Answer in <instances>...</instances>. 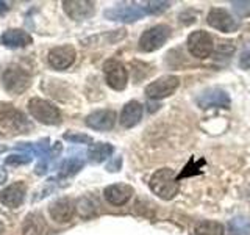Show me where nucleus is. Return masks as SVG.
<instances>
[{
	"label": "nucleus",
	"instance_id": "5",
	"mask_svg": "<svg viewBox=\"0 0 250 235\" xmlns=\"http://www.w3.org/2000/svg\"><path fill=\"white\" fill-rule=\"evenodd\" d=\"M170 27L166 24H160L152 28L146 30L139 38V50L143 52H155L160 47L166 44V41L170 36Z\"/></svg>",
	"mask_w": 250,
	"mask_h": 235
},
{
	"label": "nucleus",
	"instance_id": "25",
	"mask_svg": "<svg viewBox=\"0 0 250 235\" xmlns=\"http://www.w3.org/2000/svg\"><path fill=\"white\" fill-rule=\"evenodd\" d=\"M31 159H33V154L28 152V151H23L21 154H13V155L8 157V159H6V164H16V166H18V164L30 163Z\"/></svg>",
	"mask_w": 250,
	"mask_h": 235
},
{
	"label": "nucleus",
	"instance_id": "14",
	"mask_svg": "<svg viewBox=\"0 0 250 235\" xmlns=\"http://www.w3.org/2000/svg\"><path fill=\"white\" fill-rule=\"evenodd\" d=\"M84 124L94 130H111L116 124V113L113 110H97V112H92L91 115L86 116Z\"/></svg>",
	"mask_w": 250,
	"mask_h": 235
},
{
	"label": "nucleus",
	"instance_id": "15",
	"mask_svg": "<svg viewBox=\"0 0 250 235\" xmlns=\"http://www.w3.org/2000/svg\"><path fill=\"white\" fill-rule=\"evenodd\" d=\"M62 6L69 18L74 21L88 19L96 11V3L88 2V0H67V2H62Z\"/></svg>",
	"mask_w": 250,
	"mask_h": 235
},
{
	"label": "nucleus",
	"instance_id": "10",
	"mask_svg": "<svg viewBox=\"0 0 250 235\" xmlns=\"http://www.w3.org/2000/svg\"><path fill=\"white\" fill-rule=\"evenodd\" d=\"M75 49L72 46L64 44V46H58V47H53V49L49 52V65L57 69V70H64L67 68H70L74 65L75 61Z\"/></svg>",
	"mask_w": 250,
	"mask_h": 235
},
{
	"label": "nucleus",
	"instance_id": "31",
	"mask_svg": "<svg viewBox=\"0 0 250 235\" xmlns=\"http://www.w3.org/2000/svg\"><path fill=\"white\" fill-rule=\"evenodd\" d=\"M5 180H6V171L2 166H0V185H2Z\"/></svg>",
	"mask_w": 250,
	"mask_h": 235
},
{
	"label": "nucleus",
	"instance_id": "7",
	"mask_svg": "<svg viewBox=\"0 0 250 235\" xmlns=\"http://www.w3.org/2000/svg\"><path fill=\"white\" fill-rule=\"evenodd\" d=\"M178 86H180V78L177 75H163L160 78H156L150 85H147L146 94L148 99L158 100L172 96L177 91Z\"/></svg>",
	"mask_w": 250,
	"mask_h": 235
},
{
	"label": "nucleus",
	"instance_id": "20",
	"mask_svg": "<svg viewBox=\"0 0 250 235\" xmlns=\"http://www.w3.org/2000/svg\"><path fill=\"white\" fill-rule=\"evenodd\" d=\"M113 152H114V147L111 144L96 143V144H91L88 151V159L92 163H102V162H105L108 157H111Z\"/></svg>",
	"mask_w": 250,
	"mask_h": 235
},
{
	"label": "nucleus",
	"instance_id": "12",
	"mask_svg": "<svg viewBox=\"0 0 250 235\" xmlns=\"http://www.w3.org/2000/svg\"><path fill=\"white\" fill-rule=\"evenodd\" d=\"M197 105L203 110L207 108H229L230 97L221 88H209L197 97Z\"/></svg>",
	"mask_w": 250,
	"mask_h": 235
},
{
	"label": "nucleus",
	"instance_id": "13",
	"mask_svg": "<svg viewBox=\"0 0 250 235\" xmlns=\"http://www.w3.org/2000/svg\"><path fill=\"white\" fill-rule=\"evenodd\" d=\"M27 194V187L23 182H16L5 187L2 191H0V202L3 204L5 207L16 209L21 207L23 199H25Z\"/></svg>",
	"mask_w": 250,
	"mask_h": 235
},
{
	"label": "nucleus",
	"instance_id": "16",
	"mask_svg": "<svg viewBox=\"0 0 250 235\" xmlns=\"http://www.w3.org/2000/svg\"><path fill=\"white\" fill-rule=\"evenodd\" d=\"M104 196L111 206H125L133 196V187L128 184H113L105 188Z\"/></svg>",
	"mask_w": 250,
	"mask_h": 235
},
{
	"label": "nucleus",
	"instance_id": "21",
	"mask_svg": "<svg viewBox=\"0 0 250 235\" xmlns=\"http://www.w3.org/2000/svg\"><path fill=\"white\" fill-rule=\"evenodd\" d=\"M45 229L42 215L39 213H33L27 216L25 223H23V235H42Z\"/></svg>",
	"mask_w": 250,
	"mask_h": 235
},
{
	"label": "nucleus",
	"instance_id": "32",
	"mask_svg": "<svg viewBox=\"0 0 250 235\" xmlns=\"http://www.w3.org/2000/svg\"><path fill=\"white\" fill-rule=\"evenodd\" d=\"M6 10V3L5 2H0V11H5Z\"/></svg>",
	"mask_w": 250,
	"mask_h": 235
},
{
	"label": "nucleus",
	"instance_id": "19",
	"mask_svg": "<svg viewBox=\"0 0 250 235\" xmlns=\"http://www.w3.org/2000/svg\"><path fill=\"white\" fill-rule=\"evenodd\" d=\"M49 212H50V216L55 223H60V224L69 223L74 216V204L70 199L62 198V199L55 201L50 206Z\"/></svg>",
	"mask_w": 250,
	"mask_h": 235
},
{
	"label": "nucleus",
	"instance_id": "6",
	"mask_svg": "<svg viewBox=\"0 0 250 235\" xmlns=\"http://www.w3.org/2000/svg\"><path fill=\"white\" fill-rule=\"evenodd\" d=\"M0 124L14 133H25L31 129V124L28 122L25 115L11 105H3V108L0 110Z\"/></svg>",
	"mask_w": 250,
	"mask_h": 235
},
{
	"label": "nucleus",
	"instance_id": "29",
	"mask_svg": "<svg viewBox=\"0 0 250 235\" xmlns=\"http://www.w3.org/2000/svg\"><path fill=\"white\" fill-rule=\"evenodd\" d=\"M239 66L249 69L250 68V44L247 47H244V50L241 53V58H239Z\"/></svg>",
	"mask_w": 250,
	"mask_h": 235
},
{
	"label": "nucleus",
	"instance_id": "8",
	"mask_svg": "<svg viewBox=\"0 0 250 235\" xmlns=\"http://www.w3.org/2000/svg\"><path fill=\"white\" fill-rule=\"evenodd\" d=\"M104 72H105V80L109 88H113L116 91L125 90V86L128 83V72L121 61H117V60L105 61Z\"/></svg>",
	"mask_w": 250,
	"mask_h": 235
},
{
	"label": "nucleus",
	"instance_id": "18",
	"mask_svg": "<svg viewBox=\"0 0 250 235\" xmlns=\"http://www.w3.org/2000/svg\"><path fill=\"white\" fill-rule=\"evenodd\" d=\"M141 118H143V105H141L138 100H130L124 105L119 121L122 127L131 129V127H135L136 124H139Z\"/></svg>",
	"mask_w": 250,
	"mask_h": 235
},
{
	"label": "nucleus",
	"instance_id": "9",
	"mask_svg": "<svg viewBox=\"0 0 250 235\" xmlns=\"http://www.w3.org/2000/svg\"><path fill=\"white\" fill-rule=\"evenodd\" d=\"M207 22L208 25L222 31V33H233V31H236L239 28L238 21L229 11L224 10V8H213L208 13Z\"/></svg>",
	"mask_w": 250,
	"mask_h": 235
},
{
	"label": "nucleus",
	"instance_id": "1",
	"mask_svg": "<svg viewBox=\"0 0 250 235\" xmlns=\"http://www.w3.org/2000/svg\"><path fill=\"white\" fill-rule=\"evenodd\" d=\"M148 185H150V190L164 201H170L172 198H175V194L180 190L178 179L170 168H161L155 171Z\"/></svg>",
	"mask_w": 250,
	"mask_h": 235
},
{
	"label": "nucleus",
	"instance_id": "23",
	"mask_svg": "<svg viewBox=\"0 0 250 235\" xmlns=\"http://www.w3.org/2000/svg\"><path fill=\"white\" fill-rule=\"evenodd\" d=\"M84 166V162L82 159H77V157H70V159H66L61 163L60 166V177H70L80 172Z\"/></svg>",
	"mask_w": 250,
	"mask_h": 235
},
{
	"label": "nucleus",
	"instance_id": "2",
	"mask_svg": "<svg viewBox=\"0 0 250 235\" xmlns=\"http://www.w3.org/2000/svg\"><path fill=\"white\" fill-rule=\"evenodd\" d=\"M30 80H31V77L27 70L14 65L8 66L2 77L5 91L8 94H13V96H19V94L25 93L30 86Z\"/></svg>",
	"mask_w": 250,
	"mask_h": 235
},
{
	"label": "nucleus",
	"instance_id": "26",
	"mask_svg": "<svg viewBox=\"0 0 250 235\" xmlns=\"http://www.w3.org/2000/svg\"><path fill=\"white\" fill-rule=\"evenodd\" d=\"M147 14H161L163 11H166L170 6L169 2H147L146 5Z\"/></svg>",
	"mask_w": 250,
	"mask_h": 235
},
{
	"label": "nucleus",
	"instance_id": "28",
	"mask_svg": "<svg viewBox=\"0 0 250 235\" xmlns=\"http://www.w3.org/2000/svg\"><path fill=\"white\" fill-rule=\"evenodd\" d=\"M233 10L236 11L241 18L250 14V2H233Z\"/></svg>",
	"mask_w": 250,
	"mask_h": 235
},
{
	"label": "nucleus",
	"instance_id": "11",
	"mask_svg": "<svg viewBox=\"0 0 250 235\" xmlns=\"http://www.w3.org/2000/svg\"><path fill=\"white\" fill-rule=\"evenodd\" d=\"M147 14L146 6L128 5V6H114L105 11V18L117 22H135Z\"/></svg>",
	"mask_w": 250,
	"mask_h": 235
},
{
	"label": "nucleus",
	"instance_id": "30",
	"mask_svg": "<svg viewBox=\"0 0 250 235\" xmlns=\"http://www.w3.org/2000/svg\"><path fill=\"white\" fill-rule=\"evenodd\" d=\"M121 164H122V159L121 157H117V159H114L111 163H108L106 164V169L109 172H116V171H119L121 169Z\"/></svg>",
	"mask_w": 250,
	"mask_h": 235
},
{
	"label": "nucleus",
	"instance_id": "27",
	"mask_svg": "<svg viewBox=\"0 0 250 235\" xmlns=\"http://www.w3.org/2000/svg\"><path fill=\"white\" fill-rule=\"evenodd\" d=\"M64 140L70 141V143H78V144H86V143H91V137L88 135H83V133H66Z\"/></svg>",
	"mask_w": 250,
	"mask_h": 235
},
{
	"label": "nucleus",
	"instance_id": "24",
	"mask_svg": "<svg viewBox=\"0 0 250 235\" xmlns=\"http://www.w3.org/2000/svg\"><path fill=\"white\" fill-rule=\"evenodd\" d=\"M230 235H250V219L247 218H233L229 223Z\"/></svg>",
	"mask_w": 250,
	"mask_h": 235
},
{
	"label": "nucleus",
	"instance_id": "22",
	"mask_svg": "<svg viewBox=\"0 0 250 235\" xmlns=\"http://www.w3.org/2000/svg\"><path fill=\"white\" fill-rule=\"evenodd\" d=\"M194 235H224V226L219 221H213V219L200 221L195 226Z\"/></svg>",
	"mask_w": 250,
	"mask_h": 235
},
{
	"label": "nucleus",
	"instance_id": "4",
	"mask_svg": "<svg viewBox=\"0 0 250 235\" xmlns=\"http://www.w3.org/2000/svg\"><path fill=\"white\" fill-rule=\"evenodd\" d=\"M188 50L192 55V57L199 58V60H205L211 57V53L214 52V41L213 36H211L208 31L205 30H195L188 36Z\"/></svg>",
	"mask_w": 250,
	"mask_h": 235
},
{
	"label": "nucleus",
	"instance_id": "17",
	"mask_svg": "<svg viewBox=\"0 0 250 235\" xmlns=\"http://www.w3.org/2000/svg\"><path fill=\"white\" fill-rule=\"evenodd\" d=\"M33 43L31 36L21 28H11L3 31V35L0 36V44L5 47H10V49H21V47L30 46Z\"/></svg>",
	"mask_w": 250,
	"mask_h": 235
},
{
	"label": "nucleus",
	"instance_id": "3",
	"mask_svg": "<svg viewBox=\"0 0 250 235\" xmlns=\"http://www.w3.org/2000/svg\"><path fill=\"white\" fill-rule=\"evenodd\" d=\"M28 112L36 121L45 125H57L61 122L60 110L49 100L41 97H33L28 102Z\"/></svg>",
	"mask_w": 250,
	"mask_h": 235
}]
</instances>
